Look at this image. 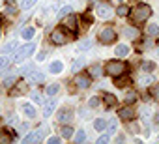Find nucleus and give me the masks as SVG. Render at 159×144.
I'll use <instances>...</instances> for the list:
<instances>
[{
	"label": "nucleus",
	"mask_w": 159,
	"mask_h": 144,
	"mask_svg": "<svg viewBox=\"0 0 159 144\" xmlns=\"http://www.w3.org/2000/svg\"><path fill=\"white\" fill-rule=\"evenodd\" d=\"M129 15H131L133 25H140V23H146V21L150 19L152 8H150L148 4H139V6H135V8L129 11Z\"/></svg>",
	"instance_id": "obj_1"
},
{
	"label": "nucleus",
	"mask_w": 159,
	"mask_h": 144,
	"mask_svg": "<svg viewBox=\"0 0 159 144\" xmlns=\"http://www.w3.org/2000/svg\"><path fill=\"white\" fill-rule=\"evenodd\" d=\"M56 116H58V122H62V124H67V122L71 120V110H69V109H62V110H60Z\"/></svg>",
	"instance_id": "obj_15"
},
{
	"label": "nucleus",
	"mask_w": 159,
	"mask_h": 144,
	"mask_svg": "<svg viewBox=\"0 0 159 144\" xmlns=\"http://www.w3.org/2000/svg\"><path fill=\"white\" fill-rule=\"evenodd\" d=\"M60 133H62V137H64V138H69V137L73 135V127H71V125H64Z\"/></svg>",
	"instance_id": "obj_33"
},
{
	"label": "nucleus",
	"mask_w": 159,
	"mask_h": 144,
	"mask_svg": "<svg viewBox=\"0 0 159 144\" xmlns=\"http://www.w3.org/2000/svg\"><path fill=\"white\" fill-rule=\"evenodd\" d=\"M71 39H73V32H69V30L64 28V26L54 28L52 34H51V41H52L54 45H66V43L71 41Z\"/></svg>",
	"instance_id": "obj_2"
},
{
	"label": "nucleus",
	"mask_w": 159,
	"mask_h": 144,
	"mask_svg": "<svg viewBox=\"0 0 159 144\" xmlns=\"http://www.w3.org/2000/svg\"><path fill=\"white\" fill-rule=\"evenodd\" d=\"M73 84H77V88H88L92 84V77L88 73H77L75 79H73Z\"/></svg>",
	"instance_id": "obj_8"
},
{
	"label": "nucleus",
	"mask_w": 159,
	"mask_h": 144,
	"mask_svg": "<svg viewBox=\"0 0 159 144\" xmlns=\"http://www.w3.org/2000/svg\"><path fill=\"white\" fill-rule=\"evenodd\" d=\"M103 99H105V107H107V109H111V107H114V105H116V97H114L112 94H105V97H103Z\"/></svg>",
	"instance_id": "obj_23"
},
{
	"label": "nucleus",
	"mask_w": 159,
	"mask_h": 144,
	"mask_svg": "<svg viewBox=\"0 0 159 144\" xmlns=\"http://www.w3.org/2000/svg\"><path fill=\"white\" fill-rule=\"evenodd\" d=\"M116 38H118V36H116V30H114V28H111V26L101 28V30H99V34H98V39H99L101 43H105V45L114 43V39H116Z\"/></svg>",
	"instance_id": "obj_5"
},
{
	"label": "nucleus",
	"mask_w": 159,
	"mask_h": 144,
	"mask_svg": "<svg viewBox=\"0 0 159 144\" xmlns=\"http://www.w3.org/2000/svg\"><path fill=\"white\" fill-rule=\"evenodd\" d=\"M62 69H64V64H62L60 60H54V62L49 65V71H51V73H54V75L62 73Z\"/></svg>",
	"instance_id": "obj_17"
},
{
	"label": "nucleus",
	"mask_w": 159,
	"mask_h": 144,
	"mask_svg": "<svg viewBox=\"0 0 159 144\" xmlns=\"http://www.w3.org/2000/svg\"><path fill=\"white\" fill-rule=\"evenodd\" d=\"M127 84H129V77H125V73L120 75V77H114V86L116 88H125Z\"/></svg>",
	"instance_id": "obj_14"
},
{
	"label": "nucleus",
	"mask_w": 159,
	"mask_h": 144,
	"mask_svg": "<svg viewBox=\"0 0 159 144\" xmlns=\"http://www.w3.org/2000/svg\"><path fill=\"white\" fill-rule=\"evenodd\" d=\"M99 97H90V101H88V105L92 107V109H96V107H99Z\"/></svg>",
	"instance_id": "obj_39"
},
{
	"label": "nucleus",
	"mask_w": 159,
	"mask_h": 144,
	"mask_svg": "<svg viewBox=\"0 0 159 144\" xmlns=\"http://www.w3.org/2000/svg\"><path fill=\"white\" fill-rule=\"evenodd\" d=\"M62 26L67 28L69 32H77V30H79V17H77L73 11L67 13V15L64 17V21H62Z\"/></svg>",
	"instance_id": "obj_6"
},
{
	"label": "nucleus",
	"mask_w": 159,
	"mask_h": 144,
	"mask_svg": "<svg viewBox=\"0 0 159 144\" xmlns=\"http://www.w3.org/2000/svg\"><path fill=\"white\" fill-rule=\"evenodd\" d=\"M26 88H28V86H26V83H19V84H17V88H13V90H11V96H21V94H25V92H26Z\"/></svg>",
	"instance_id": "obj_22"
},
{
	"label": "nucleus",
	"mask_w": 159,
	"mask_h": 144,
	"mask_svg": "<svg viewBox=\"0 0 159 144\" xmlns=\"http://www.w3.org/2000/svg\"><path fill=\"white\" fill-rule=\"evenodd\" d=\"M90 47H92V41H90V39H84V41H79V43H77V49H79V51H88Z\"/></svg>",
	"instance_id": "obj_28"
},
{
	"label": "nucleus",
	"mask_w": 159,
	"mask_h": 144,
	"mask_svg": "<svg viewBox=\"0 0 159 144\" xmlns=\"http://www.w3.org/2000/svg\"><path fill=\"white\" fill-rule=\"evenodd\" d=\"M13 13H17L15 8H8V10H6V15H13Z\"/></svg>",
	"instance_id": "obj_46"
},
{
	"label": "nucleus",
	"mask_w": 159,
	"mask_h": 144,
	"mask_svg": "<svg viewBox=\"0 0 159 144\" xmlns=\"http://www.w3.org/2000/svg\"><path fill=\"white\" fill-rule=\"evenodd\" d=\"M116 2H118V4H122V2H124V0H116Z\"/></svg>",
	"instance_id": "obj_50"
},
{
	"label": "nucleus",
	"mask_w": 159,
	"mask_h": 144,
	"mask_svg": "<svg viewBox=\"0 0 159 144\" xmlns=\"http://www.w3.org/2000/svg\"><path fill=\"white\" fill-rule=\"evenodd\" d=\"M58 90H60V86H58V84H51V86H47V88H45V94H47V96H54Z\"/></svg>",
	"instance_id": "obj_35"
},
{
	"label": "nucleus",
	"mask_w": 159,
	"mask_h": 144,
	"mask_svg": "<svg viewBox=\"0 0 159 144\" xmlns=\"http://www.w3.org/2000/svg\"><path fill=\"white\" fill-rule=\"evenodd\" d=\"M36 2H38V0H23L21 8H23V10H30V8H32V6H34Z\"/></svg>",
	"instance_id": "obj_36"
},
{
	"label": "nucleus",
	"mask_w": 159,
	"mask_h": 144,
	"mask_svg": "<svg viewBox=\"0 0 159 144\" xmlns=\"http://www.w3.org/2000/svg\"><path fill=\"white\" fill-rule=\"evenodd\" d=\"M116 13H118L120 17H125V15H129V8H127V6H124V4H120V6H118V10H116Z\"/></svg>",
	"instance_id": "obj_34"
},
{
	"label": "nucleus",
	"mask_w": 159,
	"mask_h": 144,
	"mask_svg": "<svg viewBox=\"0 0 159 144\" xmlns=\"http://www.w3.org/2000/svg\"><path fill=\"white\" fill-rule=\"evenodd\" d=\"M54 109H56V99H49V101L45 103V107H43V116L49 118V116L54 112Z\"/></svg>",
	"instance_id": "obj_12"
},
{
	"label": "nucleus",
	"mask_w": 159,
	"mask_h": 144,
	"mask_svg": "<svg viewBox=\"0 0 159 144\" xmlns=\"http://www.w3.org/2000/svg\"><path fill=\"white\" fill-rule=\"evenodd\" d=\"M71 10H73L71 6H64V8H62V10L58 11V15H60V17H66L67 13H71Z\"/></svg>",
	"instance_id": "obj_37"
},
{
	"label": "nucleus",
	"mask_w": 159,
	"mask_h": 144,
	"mask_svg": "<svg viewBox=\"0 0 159 144\" xmlns=\"http://www.w3.org/2000/svg\"><path fill=\"white\" fill-rule=\"evenodd\" d=\"M88 75H90L92 79H98V77H101V75H103V67H101L99 64H96V65H92V67L88 69Z\"/></svg>",
	"instance_id": "obj_13"
},
{
	"label": "nucleus",
	"mask_w": 159,
	"mask_h": 144,
	"mask_svg": "<svg viewBox=\"0 0 159 144\" xmlns=\"http://www.w3.org/2000/svg\"><path fill=\"white\" fill-rule=\"evenodd\" d=\"M124 34H125L129 39H135V38H139V30H137L135 26H125V28H124Z\"/></svg>",
	"instance_id": "obj_21"
},
{
	"label": "nucleus",
	"mask_w": 159,
	"mask_h": 144,
	"mask_svg": "<svg viewBox=\"0 0 159 144\" xmlns=\"http://www.w3.org/2000/svg\"><path fill=\"white\" fill-rule=\"evenodd\" d=\"M32 99H34L36 103H41V96H39L38 92H32Z\"/></svg>",
	"instance_id": "obj_43"
},
{
	"label": "nucleus",
	"mask_w": 159,
	"mask_h": 144,
	"mask_svg": "<svg viewBox=\"0 0 159 144\" xmlns=\"http://www.w3.org/2000/svg\"><path fill=\"white\" fill-rule=\"evenodd\" d=\"M140 83H142L144 86H148V84H152V77H142V79H140Z\"/></svg>",
	"instance_id": "obj_42"
},
{
	"label": "nucleus",
	"mask_w": 159,
	"mask_h": 144,
	"mask_svg": "<svg viewBox=\"0 0 159 144\" xmlns=\"http://www.w3.org/2000/svg\"><path fill=\"white\" fill-rule=\"evenodd\" d=\"M15 84V77H8L6 81H4V88H11Z\"/></svg>",
	"instance_id": "obj_38"
},
{
	"label": "nucleus",
	"mask_w": 159,
	"mask_h": 144,
	"mask_svg": "<svg viewBox=\"0 0 159 144\" xmlns=\"http://www.w3.org/2000/svg\"><path fill=\"white\" fill-rule=\"evenodd\" d=\"M45 133H47V127H39V129L32 131L30 135H26L23 142H25V144H34V142H39V140H43Z\"/></svg>",
	"instance_id": "obj_7"
},
{
	"label": "nucleus",
	"mask_w": 159,
	"mask_h": 144,
	"mask_svg": "<svg viewBox=\"0 0 159 144\" xmlns=\"http://www.w3.org/2000/svg\"><path fill=\"white\" fill-rule=\"evenodd\" d=\"M96 11H98V15H99L101 19H111V15H112V8H111L109 4H99Z\"/></svg>",
	"instance_id": "obj_11"
},
{
	"label": "nucleus",
	"mask_w": 159,
	"mask_h": 144,
	"mask_svg": "<svg viewBox=\"0 0 159 144\" xmlns=\"http://www.w3.org/2000/svg\"><path fill=\"white\" fill-rule=\"evenodd\" d=\"M153 69H155V62H142V71H146V73H152Z\"/></svg>",
	"instance_id": "obj_31"
},
{
	"label": "nucleus",
	"mask_w": 159,
	"mask_h": 144,
	"mask_svg": "<svg viewBox=\"0 0 159 144\" xmlns=\"http://www.w3.org/2000/svg\"><path fill=\"white\" fill-rule=\"evenodd\" d=\"M105 127H107V122H105L103 118H98V120L94 122V129H96V131H105Z\"/></svg>",
	"instance_id": "obj_24"
},
{
	"label": "nucleus",
	"mask_w": 159,
	"mask_h": 144,
	"mask_svg": "<svg viewBox=\"0 0 159 144\" xmlns=\"http://www.w3.org/2000/svg\"><path fill=\"white\" fill-rule=\"evenodd\" d=\"M84 140H86V133H84L83 129L75 131V142H77V144H81V142H84Z\"/></svg>",
	"instance_id": "obj_25"
},
{
	"label": "nucleus",
	"mask_w": 159,
	"mask_h": 144,
	"mask_svg": "<svg viewBox=\"0 0 159 144\" xmlns=\"http://www.w3.org/2000/svg\"><path fill=\"white\" fill-rule=\"evenodd\" d=\"M47 142H49V144H56V142H60V137H51Z\"/></svg>",
	"instance_id": "obj_44"
},
{
	"label": "nucleus",
	"mask_w": 159,
	"mask_h": 144,
	"mask_svg": "<svg viewBox=\"0 0 159 144\" xmlns=\"http://www.w3.org/2000/svg\"><path fill=\"white\" fill-rule=\"evenodd\" d=\"M146 34L148 36H157L159 34V26L157 25H148L146 26Z\"/></svg>",
	"instance_id": "obj_29"
},
{
	"label": "nucleus",
	"mask_w": 159,
	"mask_h": 144,
	"mask_svg": "<svg viewBox=\"0 0 159 144\" xmlns=\"http://www.w3.org/2000/svg\"><path fill=\"white\" fill-rule=\"evenodd\" d=\"M116 56L118 58H124V56H127V52H129V47L125 45V43H120V45H116Z\"/></svg>",
	"instance_id": "obj_18"
},
{
	"label": "nucleus",
	"mask_w": 159,
	"mask_h": 144,
	"mask_svg": "<svg viewBox=\"0 0 159 144\" xmlns=\"http://www.w3.org/2000/svg\"><path fill=\"white\" fill-rule=\"evenodd\" d=\"M120 120H124V122H129V120H135V116H137V112H135V109L133 107H122L120 109Z\"/></svg>",
	"instance_id": "obj_9"
},
{
	"label": "nucleus",
	"mask_w": 159,
	"mask_h": 144,
	"mask_svg": "<svg viewBox=\"0 0 159 144\" xmlns=\"http://www.w3.org/2000/svg\"><path fill=\"white\" fill-rule=\"evenodd\" d=\"M84 65H86V58H77V60L73 62V65H71L73 73H75V71H81V69H83Z\"/></svg>",
	"instance_id": "obj_20"
},
{
	"label": "nucleus",
	"mask_w": 159,
	"mask_h": 144,
	"mask_svg": "<svg viewBox=\"0 0 159 144\" xmlns=\"http://www.w3.org/2000/svg\"><path fill=\"white\" fill-rule=\"evenodd\" d=\"M124 101H125L127 105L135 103V101H137V92H133V90H131V92H127V94H125V97H124Z\"/></svg>",
	"instance_id": "obj_27"
},
{
	"label": "nucleus",
	"mask_w": 159,
	"mask_h": 144,
	"mask_svg": "<svg viewBox=\"0 0 159 144\" xmlns=\"http://www.w3.org/2000/svg\"><path fill=\"white\" fill-rule=\"evenodd\" d=\"M45 56H47V52H45V51H41V52H39V54H38L36 58H38V60L41 62V60H45Z\"/></svg>",
	"instance_id": "obj_45"
},
{
	"label": "nucleus",
	"mask_w": 159,
	"mask_h": 144,
	"mask_svg": "<svg viewBox=\"0 0 159 144\" xmlns=\"http://www.w3.org/2000/svg\"><path fill=\"white\" fill-rule=\"evenodd\" d=\"M127 71V65L118 58V60H109L107 64H105V73L107 75H111V77H120V75H124Z\"/></svg>",
	"instance_id": "obj_3"
},
{
	"label": "nucleus",
	"mask_w": 159,
	"mask_h": 144,
	"mask_svg": "<svg viewBox=\"0 0 159 144\" xmlns=\"http://www.w3.org/2000/svg\"><path fill=\"white\" fill-rule=\"evenodd\" d=\"M11 64V60L8 58V56H0V71H4V69H8V65Z\"/></svg>",
	"instance_id": "obj_32"
},
{
	"label": "nucleus",
	"mask_w": 159,
	"mask_h": 144,
	"mask_svg": "<svg viewBox=\"0 0 159 144\" xmlns=\"http://www.w3.org/2000/svg\"><path fill=\"white\" fill-rule=\"evenodd\" d=\"M13 140V133L11 131H0V144H10Z\"/></svg>",
	"instance_id": "obj_16"
},
{
	"label": "nucleus",
	"mask_w": 159,
	"mask_h": 144,
	"mask_svg": "<svg viewBox=\"0 0 159 144\" xmlns=\"http://www.w3.org/2000/svg\"><path fill=\"white\" fill-rule=\"evenodd\" d=\"M107 142H109V135H101L98 138V144H107Z\"/></svg>",
	"instance_id": "obj_41"
},
{
	"label": "nucleus",
	"mask_w": 159,
	"mask_h": 144,
	"mask_svg": "<svg viewBox=\"0 0 159 144\" xmlns=\"http://www.w3.org/2000/svg\"><path fill=\"white\" fill-rule=\"evenodd\" d=\"M21 131H28V124H21Z\"/></svg>",
	"instance_id": "obj_49"
},
{
	"label": "nucleus",
	"mask_w": 159,
	"mask_h": 144,
	"mask_svg": "<svg viewBox=\"0 0 159 144\" xmlns=\"http://www.w3.org/2000/svg\"><path fill=\"white\" fill-rule=\"evenodd\" d=\"M107 125H109V133H111V135H112V133H116V120L107 122Z\"/></svg>",
	"instance_id": "obj_40"
},
{
	"label": "nucleus",
	"mask_w": 159,
	"mask_h": 144,
	"mask_svg": "<svg viewBox=\"0 0 159 144\" xmlns=\"http://www.w3.org/2000/svg\"><path fill=\"white\" fill-rule=\"evenodd\" d=\"M0 127H2V120H0Z\"/></svg>",
	"instance_id": "obj_51"
},
{
	"label": "nucleus",
	"mask_w": 159,
	"mask_h": 144,
	"mask_svg": "<svg viewBox=\"0 0 159 144\" xmlns=\"http://www.w3.org/2000/svg\"><path fill=\"white\" fill-rule=\"evenodd\" d=\"M34 51H36V45H34V43L21 45V47H17V51H15V54H13V60L19 64V62H23V60H26L30 54H34Z\"/></svg>",
	"instance_id": "obj_4"
},
{
	"label": "nucleus",
	"mask_w": 159,
	"mask_h": 144,
	"mask_svg": "<svg viewBox=\"0 0 159 144\" xmlns=\"http://www.w3.org/2000/svg\"><path fill=\"white\" fill-rule=\"evenodd\" d=\"M152 45H153V41H152V39H148V41L144 43V47H146V49H148V47H152Z\"/></svg>",
	"instance_id": "obj_48"
},
{
	"label": "nucleus",
	"mask_w": 159,
	"mask_h": 144,
	"mask_svg": "<svg viewBox=\"0 0 159 144\" xmlns=\"http://www.w3.org/2000/svg\"><path fill=\"white\" fill-rule=\"evenodd\" d=\"M23 112H25L30 120H32V118H36V107H34V105H30V103H25V105H23Z\"/></svg>",
	"instance_id": "obj_19"
},
{
	"label": "nucleus",
	"mask_w": 159,
	"mask_h": 144,
	"mask_svg": "<svg viewBox=\"0 0 159 144\" xmlns=\"http://www.w3.org/2000/svg\"><path fill=\"white\" fill-rule=\"evenodd\" d=\"M17 47H19V43H17V41L13 39V41H10L8 45H4V47H2V54H6V52L13 51V49H17Z\"/></svg>",
	"instance_id": "obj_26"
},
{
	"label": "nucleus",
	"mask_w": 159,
	"mask_h": 144,
	"mask_svg": "<svg viewBox=\"0 0 159 144\" xmlns=\"http://www.w3.org/2000/svg\"><path fill=\"white\" fill-rule=\"evenodd\" d=\"M28 81L34 83V84H39V83L45 81V73H41V71H38V69H32L28 73Z\"/></svg>",
	"instance_id": "obj_10"
},
{
	"label": "nucleus",
	"mask_w": 159,
	"mask_h": 144,
	"mask_svg": "<svg viewBox=\"0 0 159 144\" xmlns=\"http://www.w3.org/2000/svg\"><path fill=\"white\" fill-rule=\"evenodd\" d=\"M153 94H155V97H157V99H159V84H157V86H155V88H153Z\"/></svg>",
	"instance_id": "obj_47"
},
{
	"label": "nucleus",
	"mask_w": 159,
	"mask_h": 144,
	"mask_svg": "<svg viewBox=\"0 0 159 144\" xmlns=\"http://www.w3.org/2000/svg\"><path fill=\"white\" fill-rule=\"evenodd\" d=\"M8 2H13V0H8Z\"/></svg>",
	"instance_id": "obj_52"
},
{
	"label": "nucleus",
	"mask_w": 159,
	"mask_h": 144,
	"mask_svg": "<svg viewBox=\"0 0 159 144\" xmlns=\"http://www.w3.org/2000/svg\"><path fill=\"white\" fill-rule=\"evenodd\" d=\"M34 34H36V30H34L32 26H28V28H25V30H23V39H32V38H34Z\"/></svg>",
	"instance_id": "obj_30"
}]
</instances>
